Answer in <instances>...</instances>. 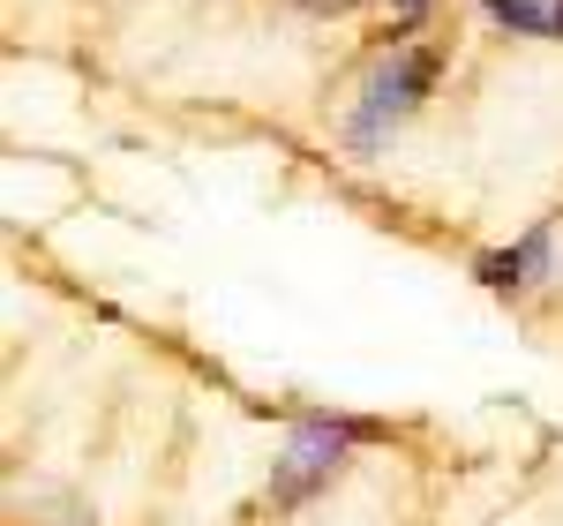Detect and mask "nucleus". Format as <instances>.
<instances>
[{
    "label": "nucleus",
    "mask_w": 563,
    "mask_h": 526,
    "mask_svg": "<svg viewBox=\"0 0 563 526\" xmlns=\"http://www.w3.org/2000/svg\"><path fill=\"white\" fill-rule=\"evenodd\" d=\"M435 84V53L429 45H390L384 61L368 68V84H361V98H353V113H346V143L368 158V151H384L390 135H398V121L429 98Z\"/></svg>",
    "instance_id": "f257e3e1"
},
{
    "label": "nucleus",
    "mask_w": 563,
    "mask_h": 526,
    "mask_svg": "<svg viewBox=\"0 0 563 526\" xmlns=\"http://www.w3.org/2000/svg\"><path fill=\"white\" fill-rule=\"evenodd\" d=\"M353 437H361L353 421H301L286 437V451L271 459V504H301L323 482H339L353 459Z\"/></svg>",
    "instance_id": "f03ea898"
},
{
    "label": "nucleus",
    "mask_w": 563,
    "mask_h": 526,
    "mask_svg": "<svg viewBox=\"0 0 563 526\" xmlns=\"http://www.w3.org/2000/svg\"><path fill=\"white\" fill-rule=\"evenodd\" d=\"M541 271H549V226H541V233H526L519 249H496V256H481V286L511 294V286H533Z\"/></svg>",
    "instance_id": "7ed1b4c3"
},
{
    "label": "nucleus",
    "mask_w": 563,
    "mask_h": 526,
    "mask_svg": "<svg viewBox=\"0 0 563 526\" xmlns=\"http://www.w3.org/2000/svg\"><path fill=\"white\" fill-rule=\"evenodd\" d=\"M488 23L504 31H526V39H556V0H481Z\"/></svg>",
    "instance_id": "20e7f679"
},
{
    "label": "nucleus",
    "mask_w": 563,
    "mask_h": 526,
    "mask_svg": "<svg viewBox=\"0 0 563 526\" xmlns=\"http://www.w3.org/2000/svg\"><path fill=\"white\" fill-rule=\"evenodd\" d=\"M301 8H316V15H346L353 0H301Z\"/></svg>",
    "instance_id": "39448f33"
},
{
    "label": "nucleus",
    "mask_w": 563,
    "mask_h": 526,
    "mask_svg": "<svg viewBox=\"0 0 563 526\" xmlns=\"http://www.w3.org/2000/svg\"><path fill=\"white\" fill-rule=\"evenodd\" d=\"M390 8H398V15H421V8H429V0H390Z\"/></svg>",
    "instance_id": "423d86ee"
},
{
    "label": "nucleus",
    "mask_w": 563,
    "mask_h": 526,
    "mask_svg": "<svg viewBox=\"0 0 563 526\" xmlns=\"http://www.w3.org/2000/svg\"><path fill=\"white\" fill-rule=\"evenodd\" d=\"M556 39H563V0H556Z\"/></svg>",
    "instance_id": "0eeeda50"
}]
</instances>
